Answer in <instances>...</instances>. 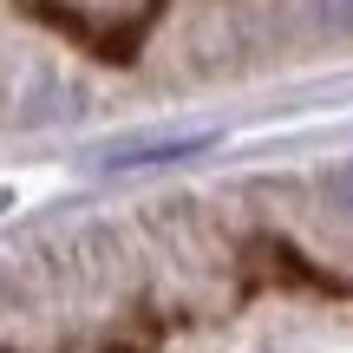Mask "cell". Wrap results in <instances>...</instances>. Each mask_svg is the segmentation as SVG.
Segmentation results:
<instances>
[{"mask_svg": "<svg viewBox=\"0 0 353 353\" xmlns=\"http://www.w3.org/2000/svg\"><path fill=\"white\" fill-rule=\"evenodd\" d=\"M210 138H176V144H125V151H112L105 164L112 170H131V164H176V157H196Z\"/></svg>", "mask_w": 353, "mask_h": 353, "instance_id": "obj_1", "label": "cell"}, {"mask_svg": "<svg viewBox=\"0 0 353 353\" xmlns=\"http://www.w3.org/2000/svg\"><path fill=\"white\" fill-rule=\"evenodd\" d=\"M307 13H314V26H327V33L353 39V0H307Z\"/></svg>", "mask_w": 353, "mask_h": 353, "instance_id": "obj_2", "label": "cell"}, {"mask_svg": "<svg viewBox=\"0 0 353 353\" xmlns=\"http://www.w3.org/2000/svg\"><path fill=\"white\" fill-rule=\"evenodd\" d=\"M327 203H334L341 216H353V157H347V164H334V170H327Z\"/></svg>", "mask_w": 353, "mask_h": 353, "instance_id": "obj_3", "label": "cell"}]
</instances>
